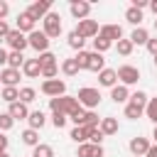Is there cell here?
<instances>
[{"instance_id": "1", "label": "cell", "mask_w": 157, "mask_h": 157, "mask_svg": "<svg viewBox=\"0 0 157 157\" xmlns=\"http://www.w3.org/2000/svg\"><path fill=\"white\" fill-rule=\"evenodd\" d=\"M81 105H78V101H76V96H59V98H49V110L52 113H64L66 118L69 115H74L76 110H78Z\"/></svg>"}, {"instance_id": "2", "label": "cell", "mask_w": 157, "mask_h": 157, "mask_svg": "<svg viewBox=\"0 0 157 157\" xmlns=\"http://www.w3.org/2000/svg\"><path fill=\"white\" fill-rule=\"evenodd\" d=\"M76 101H78V105H81V108L96 110V108L101 105V91H98V88H93V86H83V88H78Z\"/></svg>"}, {"instance_id": "3", "label": "cell", "mask_w": 157, "mask_h": 157, "mask_svg": "<svg viewBox=\"0 0 157 157\" xmlns=\"http://www.w3.org/2000/svg\"><path fill=\"white\" fill-rule=\"evenodd\" d=\"M42 32H44L49 39H56V37L64 32V27H61V17H59L56 12H49V15L42 20Z\"/></svg>"}, {"instance_id": "4", "label": "cell", "mask_w": 157, "mask_h": 157, "mask_svg": "<svg viewBox=\"0 0 157 157\" xmlns=\"http://www.w3.org/2000/svg\"><path fill=\"white\" fill-rule=\"evenodd\" d=\"M39 91L49 98H59V96H66V81L64 78H49V81H42Z\"/></svg>"}, {"instance_id": "5", "label": "cell", "mask_w": 157, "mask_h": 157, "mask_svg": "<svg viewBox=\"0 0 157 157\" xmlns=\"http://www.w3.org/2000/svg\"><path fill=\"white\" fill-rule=\"evenodd\" d=\"M115 74H118V81H120L123 86H132V83L140 81V69L132 66V64H123V66H118Z\"/></svg>"}, {"instance_id": "6", "label": "cell", "mask_w": 157, "mask_h": 157, "mask_svg": "<svg viewBox=\"0 0 157 157\" xmlns=\"http://www.w3.org/2000/svg\"><path fill=\"white\" fill-rule=\"evenodd\" d=\"M49 42H52V39H49V37H47L42 29H34V32H29V34H27V44H29V47H32L37 54L49 52Z\"/></svg>"}, {"instance_id": "7", "label": "cell", "mask_w": 157, "mask_h": 157, "mask_svg": "<svg viewBox=\"0 0 157 157\" xmlns=\"http://www.w3.org/2000/svg\"><path fill=\"white\" fill-rule=\"evenodd\" d=\"M98 29H101V27H98L96 20H81L74 32H76L78 37H83V39H96V37H98Z\"/></svg>"}, {"instance_id": "8", "label": "cell", "mask_w": 157, "mask_h": 157, "mask_svg": "<svg viewBox=\"0 0 157 157\" xmlns=\"http://www.w3.org/2000/svg\"><path fill=\"white\" fill-rule=\"evenodd\" d=\"M5 42H7V47H10V52H25L29 44H27V34H22V32H17V29H10V34L5 37Z\"/></svg>"}, {"instance_id": "9", "label": "cell", "mask_w": 157, "mask_h": 157, "mask_svg": "<svg viewBox=\"0 0 157 157\" xmlns=\"http://www.w3.org/2000/svg\"><path fill=\"white\" fill-rule=\"evenodd\" d=\"M150 147H152V142L147 137H140V135L137 137H130V142H128V150H130L132 157H145Z\"/></svg>"}, {"instance_id": "10", "label": "cell", "mask_w": 157, "mask_h": 157, "mask_svg": "<svg viewBox=\"0 0 157 157\" xmlns=\"http://www.w3.org/2000/svg\"><path fill=\"white\" fill-rule=\"evenodd\" d=\"M69 12H71V17L74 20H88V15H91V2H86V0H74L71 5H69Z\"/></svg>"}, {"instance_id": "11", "label": "cell", "mask_w": 157, "mask_h": 157, "mask_svg": "<svg viewBox=\"0 0 157 157\" xmlns=\"http://www.w3.org/2000/svg\"><path fill=\"white\" fill-rule=\"evenodd\" d=\"M17 32H22V34H29V32H34L37 29V20L27 12V10H22L20 15H17V27H15Z\"/></svg>"}, {"instance_id": "12", "label": "cell", "mask_w": 157, "mask_h": 157, "mask_svg": "<svg viewBox=\"0 0 157 157\" xmlns=\"http://www.w3.org/2000/svg\"><path fill=\"white\" fill-rule=\"evenodd\" d=\"M27 12L34 17V20H44L49 12H52V0H37L27 7Z\"/></svg>"}, {"instance_id": "13", "label": "cell", "mask_w": 157, "mask_h": 157, "mask_svg": "<svg viewBox=\"0 0 157 157\" xmlns=\"http://www.w3.org/2000/svg\"><path fill=\"white\" fill-rule=\"evenodd\" d=\"M98 37H103V39H108V42L115 44L118 39H123V27L120 25H101Z\"/></svg>"}, {"instance_id": "14", "label": "cell", "mask_w": 157, "mask_h": 157, "mask_svg": "<svg viewBox=\"0 0 157 157\" xmlns=\"http://www.w3.org/2000/svg\"><path fill=\"white\" fill-rule=\"evenodd\" d=\"M76 157H105V150H103V145L83 142V145L76 147Z\"/></svg>"}, {"instance_id": "15", "label": "cell", "mask_w": 157, "mask_h": 157, "mask_svg": "<svg viewBox=\"0 0 157 157\" xmlns=\"http://www.w3.org/2000/svg\"><path fill=\"white\" fill-rule=\"evenodd\" d=\"M93 130H96V128H88V125H74L71 132H69V137H71L76 145H83V142H88V137H91Z\"/></svg>"}, {"instance_id": "16", "label": "cell", "mask_w": 157, "mask_h": 157, "mask_svg": "<svg viewBox=\"0 0 157 157\" xmlns=\"http://www.w3.org/2000/svg\"><path fill=\"white\" fill-rule=\"evenodd\" d=\"M98 130L103 132V137H110V135H115V132L120 130V125H118V118H113V115H105V118H101V123H98Z\"/></svg>"}, {"instance_id": "17", "label": "cell", "mask_w": 157, "mask_h": 157, "mask_svg": "<svg viewBox=\"0 0 157 157\" xmlns=\"http://www.w3.org/2000/svg\"><path fill=\"white\" fill-rule=\"evenodd\" d=\"M0 83H2V86H15V88H17V83H20V71L5 66V69L0 71Z\"/></svg>"}, {"instance_id": "18", "label": "cell", "mask_w": 157, "mask_h": 157, "mask_svg": "<svg viewBox=\"0 0 157 157\" xmlns=\"http://www.w3.org/2000/svg\"><path fill=\"white\" fill-rule=\"evenodd\" d=\"M27 78H37L39 74H42V66H39V59H25V64H22V69H20Z\"/></svg>"}, {"instance_id": "19", "label": "cell", "mask_w": 157, "mask_h": 157, "mask_svg": "<svg viewBox=\"0 0 157 157\" xmlns=\"http://www.w3.org/2000/svg\"><path fill=\"white\" fill-rule=\"evenodd\" d=\"M7 113H10V118L12 120H27L29 118V108L25 105V103H10V108H7Z\"/></svg>"}, {"instance_id": "20", "label": "cell", "mask_w": 157, "mask_h": 157, "mask_svg": "<svg viewBox=\"0 0 157 157\" xmlns=\"http://www.w3.org/2000/svg\"><path fill=\"white\" fill-rule=\"evenodd\" d=\"M103 69H105V59H103V54H96V52H91V54H88V66H86V71L101 74Z\"/></svg>"}, {"instance_id": "21", "label": "cell", "mask_w": 157, "mask_h": 157, "mask_svg": "<svg viewBox=\"0 0 157 157\" xmlns=\"http://www.w3.org/2000/svg\"><path fill=\"white\" fill-rule=\"evenodd\" d=\"M98 83L105 86V88L118 86V74H115V69H103V71L98 74Z\"/></svg>"}, {"instance_id": "22", "label": "cell", "mask_w": 157, "mask_h": 157, "mask_svg": "<svg viewBox=\"0 0 157 157\" xmlns=\"http://www.w3.org/2000/svg\"><path fill=\"white\" fill-rule=\"evenodd\" d=\"M128 98H130V88H128V86L118 83V86L110 88V101H113V103H125Z\"/></svg>"}, {"instance_id": "23", "label": "cell", "mask_w": 157, "mask_h": 157, "mask_svg": "<svg viewBox=\"0 0 157 157\" xmlns=\"http://www.w3.org/2000/svg\"><path fill=\"white\" fill-rule=\"evenodd\" d=\"M27 123H29V128L32 130H42L44 128V123H47V115H44V110H29V118H27Z\"/></svg>"}, {"instance_id": "24", "label": "cell", "mask_w": 157, "mask_h": 157, "mask_svg": "<svg viewBox=\"0 0 157 157\" xmlns=\"http://www.w3.org/2000/svg\"><path fill=\"white\" fill-rule=\"evenodd\" d=\"M128 39L132 42V47H145V44H147V39H150V34H147V29H145V27H135V29H132V34H130Z\"/></svg>"}, {"instance_id": "25", "label": "cell", "mask_w": 157, "mask_h": 157, "mask_svg": "<svg viewBox=\"0 0 157 157\" xmlns=\"http://www.w3.org/2000/svg\"><path fill=\"white\" fill-rule=\"evenodd\" d=\"M0 101H5L7 105H10V103H17V101H20V86H17V88H15V86H2Z\"/></svg>"}, {"instance_id": "26", "label": "cell", "mask_w": 157, "mask_h": 157, "mask_svg": "<svg viewBox=\"0 0 157 157\" xmlns=\"http://www.w3.org/2000/svg\"><path fill=\"white\" fill-rule=\"evenodd\" d=\"M22 145H27V147H37L39 145V132L37 130H32V128H27V130H22Z\"/></svg>"}, {"instance_id": "27", "label": "cell", "mask_w": 157, "mask_h": 157, "mask_svg": "<svg viewBox=\"0 0 157 157\" xmlns=\"http://www.w3.org/2000/svg\"><path fill=\"white\" fill-rule=\"evenodd\" d=\"M125 20L130 22V25H135V27H142V10H137V7H128L125 10Z\"/></svg>"}, {"instance_id": "28", "label": "cell", "mask_w": 157, "mask_h": 157, "mask_svg": "<svg viewBox=\"0 0 157 157\" xmlns=\"http://www.w3.org/2000/svg\"><path fill=\"white\" fill-rule=\"evenodd\" d=\"M59 69H61V74H64V76H69V78L78 74V66H76V61H74V56H69V59H64V61L59 64Z\"/></svg>"}, {"instance_id": "29", "label": "cell", "mask_w": 157, "mask_h": 157, "mask_svg": "<svg viewBox=\"0 0 157 157\" xmlns=\"http://www.w3.org/2000/svg\"><path fill=\"white\" fill-rule=\"evenodd\" d=\"M22 64H25V54L22 52H7V66L10 69H22Z\"/></svg>"}, {"instance_id": "30", "label": "cell", "mask_w": 157, "mask_h": 157, "mask_svg": "<svg viewBox=\"0 0 157 157\" xmlns=\"http://www.w3.org/2000/svg\"><path fill=\"white\" fill-rule=\"evenodd\" d=\"M66 44H69L71 49H76V52H81V49H83V44H86V39H83V37H78V34H76V32L71 29V32L66 34Z\"/></svg>"}, {"instance_id": "31", "label": "cell", "mask_w": 157, "mask_h": 157, "mask_svg": "<svg viewBox=\"0 0 157 157\" xmlns=\"http://www.w3.org/2000/svg\"><path fill=\"white\" fill-rule=\"evenodd\" d=\"M123 115H125L128 120H137V118H142V115H145V108L128 103V105H125V110H123Z\"/></svg>"}, {"instance_id": "32", "label": "cell", "mask_w": 157, "mask_h": 157, "mask_svg": "<svg viewBox=\"0 0 157 157\" xmlns=\"http://www.w3.org/2000/svg\"><path fill=\"white\" fill-rule=\"evenodd\" d=\"M29 157H54V150H52V145L39 142L37 147H32V155Z\"/></svg>"}, {"instance_id": "33", "label": "cell", "mask_w": 157, "mask_h": 157, "mask_svg": "<svg viewBox=\"0 0 157 157\" xmlns=\"http://www.w3.org/2000/svg\"><path fill=\"white\" fill-rule=\"evenodd\" d=\"M115 49H118V54H120V56H130L135 47H132V42H130V39H125V37H123V39H118V42H115Z\"/></svg>"}, {"instance_id": "34", "label": "cell", "mask_w": 157, "mask_h": 157, "mask_svg": "<svg viewBox=\"0 0 157 157\" xmlns=\"http://www.w3.org/2000/svg\"><path fill=\"white\" fill-rule=\"evenodd\" d=\"M34 98H37V91H34L32 86H22V88H20V103L29 105V103H32Z\"/></svg>"}, {"instance_id": "35", "label": "cell", "mask_w": 157, "mask_h": 157, "mask_svg": "<svg viewBox=\"0 0 157 157\" xmlns=\"http://www.w3.org/2000/svg\"><path fill=\"white\" fill-rule=\"evenodd\" d=\"M110 47H113V42H108V39H103V37H96V39H93V52H96V54H105Z\"/></svg>"}, {"instance_id": "36", "label": "cell", "mask_w": 157, "mask_h": 157, "mask_svg": "<svg viewBox=\"0 0 157 157\" xmlns=\"http://www.w3.org/2000/svg\"><path fill=\"white\" fill-rule=\"evenodd\" d=\"M147 101H150V96H147L145 91H135V93H130V103H132V105L145 108V105H147Z\"/></svg>"}, {"instance_id": "37", "label": "cell", "mask_w": 157, "mask_h": 157, "mask_svg": "<svg viewBox=\"0 0 157 157\" xmlns=\"http://www.w3.org/2000/svg\"><path fill=\"white\" fill-rule=\"evenodd\" d=\"M98 123H101V118H98V113H96V110H83V123H81V125L98 128Z\"/></svg>"}, {"instance_id": "38", "label": "cell", "mask_w": 157, "mask_h": 157, "mask_svg": "<svg viewBox=\"0 0 157 157\" xmlns=\"http://www.w3.org/2000/svg\"><path fill=\"white\" fill-rule=\"evenodd\" d=\"M145 115H147V118H150V120L157 125V96L147 101V105H145Z\"/></svg>"}, {"instance_id": "39", "label": "cell", "mask_w": 157, "mask_h": 157, "mask_svg": "<svg viewBox=\"0 0 157 157\" xmlns=\"http://www.w3.org/2000/svg\"><path fill=\"white\" fill-rule=\"evenodd\" d=\"M88 54H91V52H86V49H81V52H76V56H74V61H76V66H78V71H83V69L88 66Z\"/></svg>"}, {"instance_id": "40", "label": "cell", "mask_w": 157, "mask_h": 157, "mask_svg": "<svg viewBox=\"0 0 157 157\" xmlns=\"http://www.w3.org/2000/svg\"><path fill=\"white\" fill-rule=\"evenodd\" d=\"M56 74H59V64H49V66H42L39 76H44V81H49V78H56Z\"/></svg>"}, {"instance_id": "41", "label": "cell", "mask_w": 157, "mask_h": 157, "mask_svg": "<svg viewBox=\"0 0 157 157\" xmlns=\"http://www.w3.org/2000/svg\"><path fill=\"white\" fill-rule=\"evenodd\" d=\"M12 125H15V120L10 118V113H0V132L12 130Z\"/></svg>"}, {"instance_id": "42", "label": "cell", "mask_w": 157, "mask_h": 157, "mask_svg": "<svg viewBox=\"0 0 157 157\" xmlns=\"http://www.w3.org/2000/svg\"><path fill=\"white\" fill-rule=\"evenodd\" d=\"M37 59H39V66H49V64H59V61H56V54H52V52H44V54H39Z\"/></svg>"}, {"instance_id": "43", "label": "cell", "mask_w": 157, "mask_h": 157, "mask_svg": "<svg viewBox=\"0 0 157 157\" xmlns=\"http://www.w3.org/2000/svg\"><path fill=\"white\" fill-rule=\"evenodd\" d=\"M66 120H69V118H66L64 113H52V125H54L56 130H61V128L66 125Z\"/></svg>"}, {"instance_id": "44", "label": "cell", "mask_w": 157, "mask_h": 157, "mask_svg": "<svg viewBox=\"0 0 157 157\" xmlns=\"http://www.w3.org/2000/svg\"><path fill=\"white\" fill-rule=\"evenodd\" d=\"M103 140H105V137H103V132H101L98 128H96V130L91 132V137H88V142H91V145H103Z\"/></svg>"}, {"instance_id": "45", "label": "cell", "mask_w": 157, "mask_h": 157, "mask_svg": "<svg viewBox=\"0 0 157 157\" xmlns=\"http://www.w3.org/2000/svg\"><path fill=\"white\" fill-rule=\"evenodd\" d=\"M145 47H147V52H150V54H152V56H157V37H150V39H147V44H145Z\"/></svg>"}, {"instance_id": "46", "label": "cell", "mask_w": 157, "mask_h": 157, "mask_svg": "<svg viewBox=\"0 0 157 157\" xmlns=\"http://www.w3.org/2000/svg\"><path fill=\"white\" fill-rule=\"evenodd\" d=\"M10 29H12V27L7 25V20H0V39H5V37L10 34Z\"/></svg>"}, {"instance_id": "47", "label": "cell", "mask_w": 157, "mask_h": 157, "mask_svg": "<svg viewBox=\"0 0 157 157\" xmlns=\"http://www.w3.org/2000/svg\"><path fill=\"white\" fill-rule=\"evenodd\" d=\"M7 12H10V5H7L5 0H0V20H5V17H7Z\"/></svg>"}, {"instance_id": "48", "label": "cell", "mask_w": 157, "mask_h": 157, "mask_svg": "<svg viewBox=\"0 0 157 157\" xmlns=\"http://www.w3.org/2000/svg\"><path fill=\"white\" fill-rule=\"evenodd\" d=\"M0 66L2 69L7 66V49H2V47H0Z\"/></svg>"}, {"instance_id": "49", "label": "cell", "mask_w": 157, "mask_h": 157, "mask_svg": "<svg viewBox=\"0 0 157 157\" xmlns=\"http://www.w3.org/2000/svg\"><path fill=\"white\" fill-rule=\"evenodd\" d=\"M132 7H137V10H145V7H150V2H147V0H135V2H132Z\"/></svg>"}, {"instance_id": "50", "label": "cell", "mask_w": 157, "mask_h": 157, "mask_svg": "<svg viewBox=\"0 0 157 157\" xmlns=\"http://www.w3.org/2000/svg\"><path fill=\"white\" fill-rule=\"evenodd\" d=\"M0 150H5V152H7V137H5L2 132H0Z\"/></svg>"}, {"instance_id": "51", "label": "cell", "mask_w": 157, "mask_h": 157, "mask_svg": "<svg viewBox=\"0 0 157 157\" xmlns=\"http://www.w3.org/2000/svg\"><path fill=\"white\" fill-rule=\"evenodd\" d=\"M145 157H157V145H152V147L147 150V155H145Z\"/></svg>"}, {"instance_id": "52", "label": "cell", "mask_w": 157, "mask_h": 157, "mask_svg": "<svg viewBox=\"0 0 157 157\" xmlns=\"http://www.w3.org/2000/svg\"><path fill=\"white\" fill-rule=\"evenodd\" d=\"M150 10H152V12L157 15V0H152V2H150Z\"/></svg>"}, {"instance_id": "53", "label": "cell", "mask_w": 157, "mask_h": 157, "mask_svg": "<svg viewBox=\"0 0 157 157\" xmlns=\"http://www.w3.org/2000/svg\"><path fill=\"white\" fill-rule=\"evenodd\" d=\"M152 140H155V145H157V125H155V130H152Z\"/></svg>"}, {"instance_id": "54", "label": "cell", "mask_w": 157, "mask_h": 157, "mask_svg": "<svg viewBox=\"0 0 157 157\" xmlns=\"http://www.w3.org/2000/svg\"><path fill=\"white\" fill-rule=\"evenodd\" d=\"M0 157H10V155H7V152H0Z\"/></svg>"}, {"instance_id": "55", "label": "cell", "mask_w": 157, "mask_h": 157, "mask_svg": "<svg viewBox=\"0 0 157 157\" xmlns=\"http://www.w3.org/2000/svg\"><path fill=\"white\" fill-rule=\"evenodd\" d=\"M152 61H155V66H157V56H155V59H152Z\"/></svg>"}, {"instance_id": "56", "label": "cell", "mask_w": 157, "mask_h": 157, "mask_svg": "<svg viewBox=\"0 0 157 157\" xmlns=\"http://www.w3.org/2000/svg\"><path fill=\"white\" fill-rule=\"evenodd\" d=\"M155 29H157V20H155Z\"/></svg>"}, {"instance_id": "57", "label": "cell", "mask_w": 157, "mask_h": 157, "mask_svg": "<svg viewBox=\"0 0 157 157\" xmlns=\"http://www.w3.org/2000/svg\"><path fill=\"white\" fill-rule=\"evenodd\" d=\"M0 152H5V150H0Z\"/></svg>"}]
</instances>
